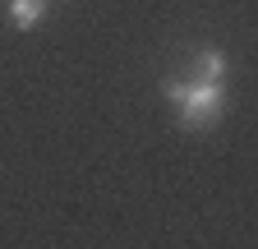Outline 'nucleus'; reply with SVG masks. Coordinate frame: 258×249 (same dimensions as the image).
Segmentation results:
<instances>
[{"instance_id": "f257e3e1", "label": "nucleus", "mask_w": 258, "mask_h": 249, "mask_svg": "<svg viewBox=\"0 0 258 249\" xmlns=\"http://www.w3.org/2000/svg\"><path fill=\"white\" fill-rule=\"evenodd\" d=\"M166 102L175 106L184 130H208L226 111V88L208 79H166Z\"/></svg>"}, {"instance_id": "f03ea898", "label": "nucleus", "mask_w": 258, "mask_h": 249, "mask_svg": "<svg viewBox=\"0 0 258 249\" xmlns=\"http://www.w3.org/2000/svg\"><path fill=\"white\" fill-rule=\"evenodd\" d=\"M226 74H231V65H226V55L203 46L199 55H194V79H208V83H226Z\"/></svg>"}, {"instance_id": "7ed1b4c3", "label": "nucleus", "mask_w": 258, "mask_h": 249, "mask_svg": "<svg viewBox=\"0 0 258 249\" xmlns=\"http://www.w3.org/2000/svg\"><path fill=\"white\" fill-rule=\"evenodd\" d=\"M42 19H46V0H10V23L19 28V33L37 28Z\"/></svg>"}]
</instances>
